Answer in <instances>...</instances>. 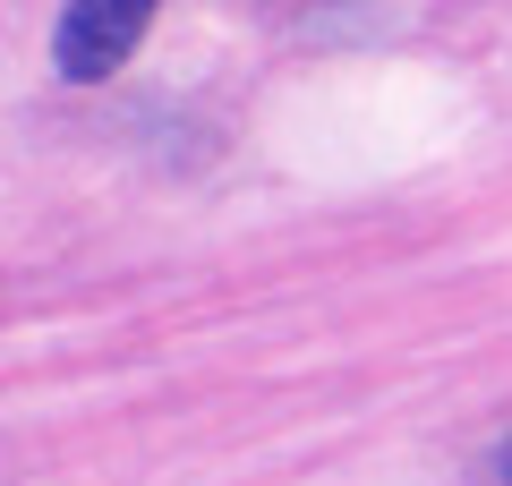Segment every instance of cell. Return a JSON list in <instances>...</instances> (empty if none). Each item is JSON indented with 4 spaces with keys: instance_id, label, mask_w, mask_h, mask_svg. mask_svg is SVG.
I'll return each instance as SVG.
<instances>
[{
    "instance_id": "6da1fadb",
    "label": "cell",
    "mask_w": 512,
    "mask_h": 486,
    "mask_svg": "<svg viewBox=\"0 0 512 486\" xmlns=\"http://www.w3.org/2000/svg\"><path fill=\"white\" fill-rule=\"evenodd\" d=\"M146 26H154L146 0H77L52 26V69L77 77V86H86V77H111L137 43H146Z\"/></svg>"
},
{
    "instance_id": "7a4b0ae2",
    "label": "cell",
    "mask_w": 512,
    "mask_h": 486,
    "mask_svg": "<svg viewBox=\"0 0 512 486\" xmlns=\"http://www.w3.org/2000/svg\"><path fill=\"white\" fill-rule=\"evenodd\" d=\"M495 478H504V486H512V444H504V461H495Z\"/></svg>"
}]
</instances>
